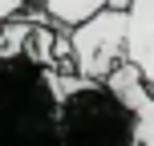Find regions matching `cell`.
<instances>
[{"mask_svg": "<svg viewBox=\"0 0 154 146\" xmlns=\"http://www.w3.org/2000/svg\"><path fill=\"white\" fill-rule=\"evenodd\" d=\"M41 8L49 12V20H57V24H65V29H73V24L89 20L93 12L109 8V0H41Z\"/></svg>", "mask_w": 154, "mask_h": 146, "instance_id": "cell-6", "label": "cell"}, {"mask_svg": "<svg viewBox=\"0 0 154 146\" xmlns=\"http://www.w3.org/2000/svg\"><path fill=\"white\" fill-rule=\"evenodd\" d=\"M29 8V0H0V24H8L12 16H20Z\"/></svg>", "mask_w": 154, "mask_h": 146, "instance_id": "cell-7", "label": "cell"}, {"mask_svg": "<svg viewBox=\"0 0 154 146\" xmlns=\"http://www.w3.org/2000/svg\"><path fill=\"white\" fill-rule=\"evenodd\" d=\"M126 20H130V12L109 4L69 29V61L81 77L101 81L126 61Z\"/></svg>", "mask_w": 154, "mask_h": 146, "instance_id": "cell-3", "label": "cell"}, {"mask_svg": "<svg viewBox=\"0 0 154 146\" xmlns=\"http://www.w3.org/2000/svg\"><path fill=\"white\" fill-rule=\"evenodd\" d=\"M0 146H61L57 89L37 57L0 61Z\"/></svg>", "mask_w": 154, "mask_h": 146, "instance_id": "cell-2", "label": "cell"}, {"mask_svg": "<svg viewBox=\"0 0 154 146\" xmlns=\"http://www.w3.org/2000/svg\"><path fill=\"white\" fill-rule=\"evenodd\" d=\"M106 81L114 85V89L134 106V114H138V146H154V93L146 89L142 73L134 69L130 61H122L114 73L106 77Z\"/></svg>", "mask_w": 154, "mask_h": 146, "instance_id": "cell-5", "label": "cell"}, {"mask_svg": "<svg viewBox=\"0 0 154 146\" xmlns=\"http://www.w3.org/2000/svg\"><path fill=\"white\" fill-rule=\"evenodd\" d=\"M45 73L57 89L61 146H138V114L106 77L57 73L53 65H45Z\"/></svg>", "mask_w": 154, "mask_h": 146, "instance_id": "cell-1", "label": "cell"}, {"mask_svg": "<svg viewBox=\"0 0 154 146\" xmlns=\"http://www.w3.org/2000/svg\"><path fill=\"white\" fill-rule=\"evenodd\" d=\"M126 20V61L142 73L146 89L154 93V0H130Z\"/></svg>", "mask_w": 154, "mask_h": 146, "instance_id": "cell-4", "label": "cell"}]
</instances>
